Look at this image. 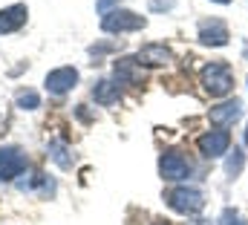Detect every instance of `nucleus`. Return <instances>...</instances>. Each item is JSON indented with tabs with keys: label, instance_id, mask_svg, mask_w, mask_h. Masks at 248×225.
<instances>
[{
	"label": "nucleus",
	"instance_id": "obj_1",
	"mask_svg": "<svg viewBox=\"0 0 248 225\" xmlns=\"http://www.w3.org/2000/svg\"><path fill=\"white\" fill-rule=\"evenodd\" d=\"M202 90L211 96V98H222L234 90V72L228 64L222 61H214L202 69Z\"/></svg>",
	"mask_w": 248,
	"mask_h": 225
},
{
	"label": "nucleus",
	"instance_id": "obj_2",
	"mask_svg": "<svg viewBox=\"0 0 248 225\" xmlns=\"http://www.w3.org/2000/svg\"><path fill=\"white\" fill-rule=\"evenodd\" d=\"M144 26H147V20H144L141 15H136V12H127V9H113V12H107V15L101 17V29L110 32V35L139 32V29H144Z\"/></svg>",
	"mask_w": 248,
	"mask_h": 225
},
{
	"label": "nucleus",
	"instance_id": "obj_3",
	"mask_svg": "<svg viewBox=\"0 0 248 225\" xmlns=\"http://www.w3.org/2000/svg\"><path fill=\"white\" fill-rule=\"evenodd\" d=\"M168 205L173 208V211H179V214H185V217H193V214H199L202 208H205V196H202V191H196V188H173L168 196Z\"/></svg>",
	"mask_w": 248,
	"mask_h": 225
},
{
	"label": "nucleus",
	"instance_id": "obj_4",
	"mask_svg": "<svg viewBox=\"0 0 248 225\" xmlns=\"http://www.w3.org/2000/svg\"><path fill=\"white\" fill-rule=\"evenodd\" d=\"M190 162H187V156H182L179 150H168V153H162V159H159V173H162V179H168V182H182L190 176Z\"/></svg>",
	"mask_w": 248,
	"mask_h": 225
},
{
	"label": "nucleus",
	"instance_id": "obj_5",
	"mask_svg": "<svg viewBox=\"0 0 248 225\" xmlns=\"http://www.w3.org/2000/svg\"><path fill=\"white\" fill-rule=\"evenodd\" d=\"M26 156L17 147H0V182H12L26 170Z\"/></svg>",
	"mask_w": 248,
	"mask_h": 225
},
{
	"label": "nucleus",
	"instance_id": "obj_6",
	"mask_svg": "<svg viewBox=\"0 0 248 225\" xmlns=\"http://www.w3.org/2000/svg\"><path fill=\"white\" fill-rule=\"evenodd\" d=\"M199 153L205 156V159H219L222 153H228V147H231V136L225 133V130H211V133H205V136H199Z\"/></svg>",
	"mask_w": 248,
	"mask_h": 225
},
{
	"label": "nucleus",
	"instance_id": "obj_7",
	"mask_svg": "<svg viewBox=\"0 0 248 225\" xmlns=\"http://www.w3.org/2000/svg\"><path fill=\"white\" fill-rule=\"evenodd\" d=\"M228 26L219 20V17H211V20H202L199 23V44L202 47H225L228 44Z\"/></svg>",
	"mask_w": 248,
	"mask_h": 225
},
{
	"label": "nucleus",
	"instance_id": "obj_8",
	"mask_svg": "<svg viewBox=\"0 0 248 225\" xmlns=\"http://www.w3.org/2000/svg\"><path fill=\"white\" fill-rule=\"evenodd\" d=\"M46 90L52 93V96H63V93H69L75 84H78V69H72V66H58V69H52L49 75H46Z\"/></svg>",
	"mask_w": 248,
	"mask_h": 225
},
{
	"label": "nucleus",
	"instance_id": "obj_9",
	"mask_svg": "<svg viewBox=\"0 0 248 225\" xmlns=\"http://www.w3.org/2000/svg\"><path fill=\"white\" fill-rule=\"evenodd\" d=\"M26 6L23 3H15V6H6L0 12V35H9V32H17L23 23H26Z\"/></svg>",
	"mask_w": 248,
	"mask_h": 225
},
{
	"label": "nucleus",
	"instance_id": "obj_10",
	"mask_svg": "<svg viewBox=\"0 0 248 225\" xmlns=\"http://www.w3.org/2000/svg\"><path fill=\"white\" fill-rule=\"evenodd\" d=\"M170 61V49L165 47V44H147V47H141L139 52H136V64L141 66H162V64H168Z\"/></svg>",
	"mask_w": 248,
	"mask_h": 225
},
{
	"label": "nucleus",
	"instance_id": "obj_11",
	"mask_svg": "<svg viewBox=\"0 0 248 225\" xmlns=\"http://www.w3.org/2000/svg\"><path fill=\"white\" fill-rule=\"evenodd\" d=\"M237 118H243V101H225L219 107H211V124H219V127H228L234 124Z\"/></svg>",
	"mask_w": 248,
	"mask_h": 225
},
{
	"label": "nucleus",
	"instance_id": "obj_12",
	"mask_svg": "<svg viewBox=\"0 0 248 225\" xmlns=\"http://www.w3.org/2000/svg\"><path fill=\"white\" fill-rule=\"evenodd\" d=\"M93 98H95L101 107H113V104L122 98L119 81H98V84L93 87Z\"/></svg>",
	"mask_w": 248,
	"mask_h": 225
},
{
	"label": "nucleus",
	"instance_id": "obj_13",
	"mask_svg": "<svg viewBox=\"0 0 248 225\" xmlns=\"http://www.w3.org/2000/svg\"><path fill=\"white\" fill-rule=\"evenodd\" d=\"M116 78H119V84H122V81H130V84H136V81H139L136 58H122V61H116Z\"/></svg>",
	"mask_w": 248,
	"mask_h": 225
},
{
	"label": "nucleus",
	"instance_id": "obj_14",
	"mask_svg": "<svg viewBox=\"0 0 248 225\" xmlns=\"http://www.w3.org/2000/svg\"><path fill=\"white\" fill-rule=\"evenodd\" d=\"M231 156L225 159V173L234 179V176H240L243 173V168H246V153L240 150V147H234V150H228Z\"/></svg>",
	"mask_w": 248,
	"mask_h": 225
},
{
	"label": "nucleus",
	"instance_id": "obj_15",
	"mask_svg": "<svg viewBox=\"0 0 248 225\" xmlns=\"http://www.w3.org/2000/svg\"><path fill=\"white\" fill-rule=\"evenodd\" d=\"M49 156H52V162L61 165V168H69V165H72V156H69V150L63 147L61 142H49Z\"/></svg>",
	"mask_w": 248,
	"mask_h": 225
},
{
	"label": "nucleus",
	"instance_id": "obj_16",
	"mask_svg": "<svg viewBox=\"0 0 248 225\" xmlns=\"http://www.w3.org/2000/svg\"><path fill=\"white\" fill-rule=\"evenodd\" d=\"M17 107L20 110H38L41 107V96L35 90H20L17 93Z\"/></svg>",
	"mask_w": 248,
	"mask_h": 225
},
{
	"label": "nucleus",
	"instance_id": "obj_17",
	"mask_svg": "<svg viewBox=\"0 0 248 225\" xmlns=\"http://www.w3.org/2000/svg\"><path fill=\"white\" fill-rule=\"evenodd\" d=\"M219 225H246V223H243L240 211H234V208H225V211L219 214Z\"/></svg>",
	"mask_w": 248,
	"mask_h": 225
},
{
	"label": "nucleus",
	"instance_id": "obj_18",
	"mask_svg": "<svg viewBox=\"0 0 248 225\" xmlns=\"http://www.w3.org/2000/svg\"><path fill=\"white\" fill-rule=\"evenodd\" d=\"M116 3H119V0H98L95 6H98V12H101V15H107V12H110V9H113Z\"/></svg>",
	"mask_w": 248,
	"mask_h": 225
},
{
	"label": "nucleus",
	"instance_id": "obj_19",
	"mask_svg": "<svg viewBox=\"0 0 248 225\" xmlns=\"http://www.w3.org/2000/svg\"><path fill=\"white\" fill-rule=\"evenodd\" d=\"M170 6H173V0H153V3H150L153 12H159V9H170Z\"/></svg>",
	"mask_w": 248,
	"mask_h": 225
},
{
	"label": "nucleus",
	"instance_id": "obj_20",
	"mask_svg": "<svg viewBox=\"0 0 248 225\" xmlns=\"http://www.w3.org/2000/svg\"><path fill=\"white\" fill-rule=\"evenodd\" d=\"M153 225H170V223H165V220H156V223H153Z\"/></svg>",
	"mask_w": 248,
	"mask_h": 225
},
{
	"label": "nucleus",
	"instance_id": "obj_21",
	"mask_svg": "<svg viewBox=\"0 0 248 225\" xmlns=\"http://www.w3.org/2000/svg\"><path fill=\"white\" fill-rule=\"evenodd\" d=\"M214 3H222V6H225V3H231V0H214Z\"/></svg>",
	"mask_w": 248,
	"mask_h": 225
},
{
	"label": "nucleus",
	"instance_id": "obj_22",
	"mask_svg": "<svg viewBox=\"0 0 248 225\" xmlns=\"http://www.w3.org/2000/svg\"><path fill=\"white\" fill-rule=\"evenodd\" d=\"M243 55H246V61H248V41H246V52H243Z\"/></svg>",
	"mask_w": 248,
	"mask_h": 225
},
{
	"label": "nucleus",
	"instance_id": "obj_23",
	"mask_svg": "<svg viewBox=\"0 0 248 225\" xmlns=\"http://www.w3.org/2000/svg\"><path fill=\"white\" fill-rule=\"evenodd\" d=\"M246 147H248V124H246Z\"/></svg>",
	"mask_w": 248,
	"mask_h": 225
}]
</instances>
